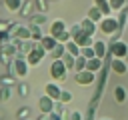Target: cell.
Returning <instances> with one entry per match:
<instances>
[{
	"mask_svg": "<svg viewBox=\"0 0 128 120\" xmlns=\"http://www.w3.org/2000/svg\"><path fill=\"white\" fill-rule=\"evenodd\" d=\"M4 2V6L10 10V12H20V8H22V4H24V0H2Z\"/></svg>",
	"mask_w": 128,
	"mask_h": 120,
	"instance_id": "ac0fdd59",
	"label": "cell"
},
{
	"mask_svg": "<svg viewBox=\"0 0 128 120\" xmlns=\"http://www.w3.org/2000/svg\"><path fill=\"white\" fill-rule=\"evenodd\" d=\"M34 6H36L42 14H44V12L48 10V0H34Z\"/></svg>",
	"mask_w": 128,
	"mask_h": 120,
	"instance_id": "1f68e13d",
	"label": "cell"
},
{
	"mask_svg": "<svg viewBox=\"0 0 128 120\" xmlns=\"http://www.w3.org/2000/svg\"><path fill=\"white\" fill-rule=\"evenodd\" d=\"M0 2H2V0H0Z\"/></svg>",
	"mask_w": 128,
	"mask_h": 120,
	"instance_id": "f35d334b",
	"label": "cell"
},
{
	"mask_svg": "<svg viewBox=\"0 0 128 120\" xmlns=\"http://www.w3.org/2000/svg\"><path fill=\"white\" fill-rule=\"evenodd\" d=\"M102 16H104V14H102L96 6H92V8L88 10V18H90L92 22H100V20H102Z\"/></svg>",
	"mask_w": 128,
	"mask_h": 120,
	"instance_id": "7402d4cb",
	"label": "cell"
},
{
	"mask_svg": "<svg viewBox=\"0 0 128 120\" xmlns=\"http://www.w3.org/2000/svg\"><path fill=\"white\" fill-rule=\"evenodd\" d=\"M64 46H66V52H68L70 56H74V58L82 54V48H80V46H78V44H76L74 40H68V42H66Z\"/></svg>",
	"mask_w": 128,
	"mask_h": 120,
	"instance_id": "4fadbf2b",
	"label": "cell"
},
{
	"mask_svg": "<svg viewBox=\"0 0 128 120\" xmlns=\"http://www.w3.org/2000/svg\"><path fill=\"white\" fill-rule=\"evenodd\" d=\"M94 6H96L104 16H110V10H112V8H110V2H108V0H94Z\"/></svg>",
	"mask_w": 128,
	"mask_h": 120,
	"instance_id": "e0dca14e",
	"label": "cell"
},
{
	"mask_svg": "<svg viewBox=\"0 0 128 120\" xmlns=\"http://www.w3.org/2000/svg\"><path fill=\"white\" fill-rule=\"evenodd\" d=\"M124 62H126V64H128V54H126V58H124Z\"/></svg>",
	"mask_w": 128,
	"mask_h": 120,
	"instance_id": "8d00e7d4",
	"label": "cell"
},
{
	"mask_svg": "<svg viewBox=\"0 0 128 120\" xmlns=\"http://www.w3.org/2000/svg\"><path fill=\"white\" fill-rule=\"evenodd\" d=\"M30 32H32V42H40V40L44 38V34H42V30H40V26L30 24Z\"/></svg>",
	"mask_w": 128,
	"mask_h": 120,
	"instance_id": "603a6c76",
	"label": "cell"
},
{
	"mask_svg": "<svg viewBox=\"0 0 128 120\" xmlns=\"http://www.w3.org/2000/svg\"><path fill=\"white\" fill-rule=\"evenodd\" d=\"M94 72H90V70H80V72H74V80H76V84H80V86H90L92 82H94Z\"/></svg>",
	"mask_w": 128,
	"mask_h": 120,
	"instance_id": "52a82bcc",
	"label": "cell"
},
{
	"mask_svg": "<svg viewBox=\"0 0 128 120\" xmlns=\"http://www.w3.org/2000/svg\"><path fill=\"white\" fill-rule=\"evenodd\" d=\"M10 94H12V90H10L8 86H2V88H0V100H2V102H8V100H10Z\"/></svg>",
	"mask_w": 128,
	"mask_h": 120,
	"instance_id": "f1b7e54d",
	"label": "cell"
},
{
	"mask_svg": "<svg viewBox=\"0 0 128 120\" xmlns=\"http://www.w3.org/2000/svg\"><path fill=\"white\" fill-rule=\"evenodd\" d=\"M102 120H108V118H102Z\"/></svg>",
	"mask_w": 128,
	"mask_h": 120,
	"instance_id": "74e56055",
	"label": "cell"
},
{
	"mask_svg": "<svg viewBox=\"0 0 128 120\" xmlns=\"http://www.w3.org/2000/svg\"><path fill=\"white\" fill-rule=\"evenodd\" d=\"M40 46H42V48H44L46 52H52V50H54V48L58 46V40H56L54 36H50V34H48V36L44 34V38L40 40Z\"/></svg>",
	"mask_w": 128,
	"mask_h": 120,
	"instance_id": "8fae6325",
	"label": "cell"
},
{
	"mask_svg": "<svg viewBox=\"0 0 128 120\" xmlns=\"http://www.w3.org/2000/svg\"><path fill=\"white\" fill-rule=\"evenodd\" d=\"M118 26H120V22L112 16H106L100 20V32H104V34H114L118 30Z\"/></svg>",
	"mask_w": 128,
	"mask_h": 120,
	"instance_id": "8992f818",
	"label": "cell"
},
{
	"mask_svg": "<svg viewBox=\"0 0 128 120\" xmlns=\"http://www.w3.org/2000/svg\"><path fill=\"white\" fill-rule=\"evenodd\" d=\"M82 56H84L86 60L94 58V56H96V54H94V48H92V46H84V48H82Z\"/></svg>",
	"mask_w": 128,
	"mask_h": 120,
	"instance_id": "f546056e",
	"label": "cell"
},
{
	"mask_svg": "<svg viewBox=\"0 0 128 120\" xmlns=\"http://www.w3.org/2000/svg\"><path fill=\"white\" fill-rule=\"evenodd\" d=\"M28 116H30V108H28V106H22V108L16 112V118H18V120H28Z\"/></svg>",
	"mask_w": 128,
	"mask_h": 120,
	"instance_id": "83f0119b",
	"label": "cell"
},
{
	"mask_svg": "<svg viewBox=\"0 0 128 120\" xmlns=\"http://www.w3.org/2000/svg\"><path fill=\"white\" fill-rule=\"evenodd\" d=\"M44 94L46 96H50L52 100H60V94H62V88L56 84V82H48L46 86H44Z\"/></svg>",
	"mask_w": 128,
	"mask_h": 120,
	"instance_id": "30bf717a",
	"label": "cell"
},
{
	"mask_svg": "<svg viewBox=\"0 0 128 120\" xmlns=\"http://www.w3.org/2000/svg\"><path fill=\"white\" fill-rule=\"evenodd\" d=\"M110 66H112V70H114L116 74H126V70H128V64H126L122 58H114V62H112Z\"/></svg>",
	"mask_w": 128,
	"mask_h": 120,
	"instance_id": "7c38bea8",
	"label": "cell"
},
{
	"mask_svg": "<svg viewBox=\"0 0 128 120\" xmlns=\"http://www.w3.org/2000/svg\"><path fill=\"white\" fill-rule=\"evenodd\" d=\"M70 100H72V94H70L68 90H62V94H60V100H58V102H62V104H68Z\"/></svg>",
	"mask_w": 128,
	"mask_h": 120,
	"instance_id": "d6a6232c",
	"label": "cell"
},
{
	"mask_svg": "<svg viewBox=\"0 0 128 120\" xmlns=\"http://www.w3.org/2000/svg\"><path fill=\"white\" fill-rule=\"evenodd\" d=\"M80 70H86V58L82 54L76 56V60H74V72H80Z\"/></svg>",
	"mask_w": 128,
	"mask_h": 120,
	"instance_id": "cb8c5ba5",
	"label": "cell"
},
{
	"mask_svg": "<svg viewBox=\"0 0 128 120\" xmlns=\"http://www.w3.org/2000/svg\"><path fill=\"white\" fill-rule=\"evenodd\" d=\"M66 74H68V68L62 62V58L60 60H52V64H50V76H52V80L62 82V80H66Z\"/></svg>",
	"mask_w": 128,
	"mask_h": 120,
	"instance_id": "3957f363",
	"label": "cell"
},
{
	"mask_svg": "<svg viewBox=\"0 0 128 120\" xmlns=\"http://www.w3.org/2000/svg\"><path fill=\"white\" fill-rule=\"evenodd\" d=\"M54 106H56V100H52L50 96H40V100H38V108H40V112L42 114H52L54 112Z\"/></svg>",
	"mask_w": 128,
	"mask_h": 120,
	"instance_id": "ba28073f",
	"label": "cell"
},
{
	"mask_svg": "<svg viewBox=\"0 0 128 120\" xmlns=\"http://www.w3.org/2000/svg\"><path fill=\"white\" fill-rule=\"evenodd\" d=\"M0 84H2V86H8V88H12V86L16 84V78H14L12 74H4V76H0Z\"/></svg>",
	"mask_w": 128,
	"mask_h": 120,
	"instance_id": "d4e9b609",
	"label": "cell"
},
{
	"mask_svg": "<svg viewBox=\"0 0 128 120\" xmlns=\"http://www.w3.org/2000/svg\"><path fill=\"white\" fill-rule=\"evenodd\" d=\"M110 54L114 56V58H126V54H128V44L126 42H114L112 44V48H110Z\"/></svg>",
	"mask_w": 128,
	"mask_h": 120,
	"instance_id": "9c48e42d",
	"label": "cell"
},
{
	"mask_svg": "<svg viewBox=\"0 0 128 120\" xmlns=\"http://www.w3.org/2000/svg\"><path fill=\"white\" fill-rule=\"evenodd\" d=\"M28 70H30V64L26 62V58L16 56V58L12 60V64H10V74H12L14 78H26V76H28Z\"/></svg>",
	"mask_w": 128,
	"mask_h": 120,
	"instance_id": "7a4b0ae2",
	"label": "cell"
},
{
	"mask_svg": "<svg viewBox=\"0 0 128 120\" xmlns=\"http://www.w3.org/2000/svg\"><path fill=\"white\" fill-rule=\"evenodd\" d=\"M18 94H20V96H28V94H30V86H28L26 82H20V84H18Z\"/></svg>",
	"mask_w": 128,
	"mask_h": 120,
	"instance_id": "4dcf8cb0",
	"label": "cell"
},
{
	"mask_svg": "<svg viewBox=\"0 0 128 120\" xmlns=\"http://www.w3.org/2000/svg\"><path fill=\"white\" fill-rule=\"evenodd\" d=\"M74 60H76V58H74V56H70L68 52L62 56V62L66 64V68H68V70H74Z\"/></svg>",
	"mask_w": 128,
	"mask_h": 120,
	"instance_id": "4316f807",
	"label": "cell"
},
{
	"mask_svg": "<svg viewBox=\"0 0 128 120\" xmlns=\"http://www.w3.org/2000/svg\"><path fill=\"white\" fill-rule=\"evenodd\" d=\"M38 120H50V114H40V118Z\"/></svg>",
	"mask_w": 128,
	"mask_h": 120,
	"instance_id": "d590c367",
	"label": "cell"
},
{
	"mask_svg": "<svg viewBox=\"0 0 128 120\" xmlns=\"http://www.w3.org/2000/svg\"><path fill=\"white\" fill-rule=\"evenodd\" d=\"M80 28H82V30H84L86 34H90V36H92V34L96 32V26H94V22H92L90 18H86V20H82V22H80Z\"/></svg>",
	"mask_w": 128,
	"mask_h": 120,
	"instance_id": "ffe728a7",
	"label": "cell"
},
{
	"mask_svg": "<svg viewBox=\"0 0 128 120\" xmlns=\"http://www.w3.org/2000/svg\"><path fill=\"white\" fill-rule=\"evenodd\" d=\"M10 36H14L16 40H32L30 26H24V24H14L10 28Z\"/></svg>",
	"mask_w": 128,
	"mask_h": 120,
	"instance_id": "5b68a950",
	"label": "cell"
},
{
	"mask_svg": "<svg viewBox=\"0 0 128 120\" xmlns=\"http://www.w3.org/2000/svg\"><path fill=\"white\" fill-rule=\"evenodd\" d=\"M44 56H46V50H44V48L40 46V42H38V44H34L32 50L26 54V62H28L30 66H38V64L42 62Z\"/></svg>",
	"mask_w": 128,
	"mask_h": 120,
	"instance_id": "277c9868",
	"label": "cell"
},
{
	"mask_svg": "<svg viewBox=\"0 0 128 120\" xmlns=\"http://www.w3.org/2000/svg\"><path fill=\"white\" fill-rule=\"evenodd\" d=\"M32 10H34V2H32V0H24V4H22V8H20V14H22L24 18H30V16H32Z\"/></svg>",
	"mask_w": 128,
	"mask_h": 120,
	"instance_id": "d6986e66",
	"label": "cell"
},
{
	"mask_svg": "<svg viewBox=\"0 0 128 120\" xmlns=\"http://www.w3.org/2000/svg\"><path fill=\"white\" fill-rule=\"evenodd\" d=\"M66 120H82V112H78V110H70L68 116H66Z\"/></svg>",
	"mask_w": 128,
	"mask_h": 120,
	"instance_id": "836d02e7",
	"label": "cell"
},
{
	"mask_svg": "<svg viewBox=\"0 0 128 120\" xmlns=\"http://www.w3.org/2000/svg\"><path fill=\"white\" fill-rule=\"evenodd\" d=\"M30 18H32V24H34V26H42V24L46 22V16H44L42 12H38V14H32Z\"/></svg>",
	"mask_w": 128,
	"mask_h": 120,
	"instance_id": "484cf974",
	"label": "cell"
},
{
	"mask_svg": "<svg viewBox=\"0 0 128 120\" xmlns=\"http://www.w3.org/2000/svg\"><path fill=\"white\" fill-rule=\"evenodd\" d=\"M50 54H52V58H54V60H60V58L66 54V46H64L62 42H58V46H56V48H54Z\"/></svg>",
	"mask_w": 128,
	"mask_h": 120,
	"instance_id": "44dd1931",
	"label": "cell"
},
{
	"mask_svg": "<svg viewBox=\"0 0 128 120\" xmlns=\"http://www.w3.org/2000/svg\"><path fill=\"white\" fill-rule=\"evenodd\" d=\"M126 96H128V94H126V88H124V86H116V88H114V100H116L118 104H124V102H126Z\"/></svg>",
	"mask_w": 128,
	"mask_h": 120,
	"instance_id": "2e32d148",
	"label": "cell"
},
{
	"mask_svg": "<svg viewBox=\"0 0 128 120\" xmlns=\"http://www.w3.org/2000/svg\"><path fill=\"white\" fill-rule=\"evenodd\" d=\"M50 36H54V38H56L58 42H62V44H66L68 40H72L68 28H66V24H64V20H54V22L50 24Z\"/></svg>",
	"mask_w": 128,
	"mask_h": 120,
	"instance_id": "6da1fadb",
	"label": "cell"
},
{
	"mask_svg": "<svg viewBox=\"0 0 128 120\" xmlns=\"http://www.w3.org/2000/svg\"><path fill=\"white\" fill-rule=\"evenodd\" d=\"M124 6V0H110V8L112 10H122Z\"/></svg>",
	"mask_w": 128,
	"mask_h": 120,
	"instance_id": "e575fe53",
	"label": "cell"
},
{
	"mask_svg": "<svg viewBox=\"0 0 128 120\" xmlns=\"http://www.w3.org/2000/svg\"><path fill=\"white\" fill-rule=\"evenodd\" d=\"M100 68H102V58H96V56H94V58L86 60V70H90V72H94V74H96Z\"/></svg>",
	"mask_w": 128,
	"mask_h": 120,
	"instance_id": "5bb4252c",
	"label": "cell"
},
{
	"mask_svg": "<svg viewBox=\"0 0 128 120\" xmlns=\"http://www.w3.org/2000/svg\"><path fill=\"white\" fill-rule=\"evenodd\" d=\"M92 48H94L96 58H102V60H104V56H106V44H104V42H100V40H96V42L92 44Z\"/></svg>",
	"mask_w": 128,
	"mask_h": 120,
	"instance_id": "9a60e30c",
	"label": "cell"
}]
</instances>
